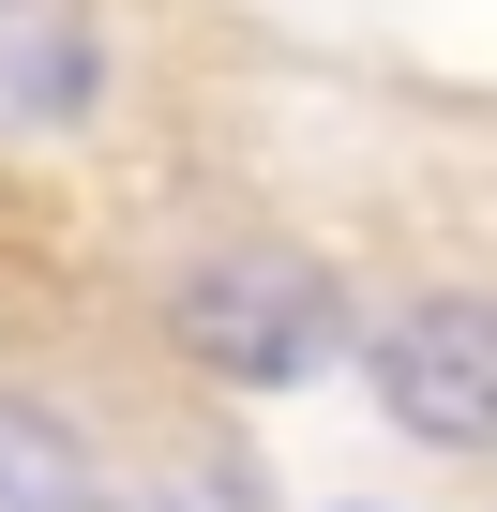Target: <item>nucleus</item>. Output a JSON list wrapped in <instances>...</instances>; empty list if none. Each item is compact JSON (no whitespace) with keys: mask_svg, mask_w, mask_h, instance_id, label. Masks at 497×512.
Masks as SVG:
<instances>
[{"mask_svg":"<svg viewBox=\"0 0 497 512\" xmlns=\"http://www.w3.org/2000/svg\"><path fill=\"white\" fill-rule=\"evenodd\" d=\"M362 377H377L392 437H422V452H497V302H482V287L392 302L377 347H362Z\"/></svg>","mask_w":497,"mask_h":512,"instance_id":"obj_2","label":"nucleus"},{"mask_svg":"<svg viewBox=\"0 0 497 512\" xmlns=\"http://www.w3.org/2000/svg\"><path fill=\"white\" fill-rule=\"evenodd\" d=\"M166 347L211 362L226 392H287V377H317L347 347V287L317 256H287V241H226V256H196L166 287Z\"/></svg>","mask_w":497,"mask_h":512,"instance_id":"obj_1","label":"nucleus"},{"mask_svg":"<svg viewBox=\"0 0 497 512\" xmlns=\"http://www.w3.org/2000/svg\"><path fill=\"white\" fill-rule=\"evenodd\" d=\"M91 91H106V31L76 0H0V136L91 121Z\"/></svg>","mask_w":497,"mask_h":512,"instance_id":"obj_3","label":"nucleus"},{"mask_svg":"<svg viewBox=\"0 0 497 512\" xmlns=\"http://www.w3.org/2000/svg\"><path fill=\"white\" fill-rule=\"evenodd\" d=\"M0 512H91V452L46 407H0Z\"/></svg>","mask_w":497,"mask_h":512,"instance_id":"obj_4","label":"nucleus"}]
</instances>
